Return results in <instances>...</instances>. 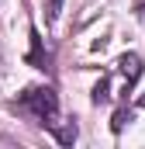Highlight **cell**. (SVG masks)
<instances>
[{"label": "cell", "instance_id": "cell-9", "mask_svg": "<svg viewBox=\"0 0 145 149\" xmlns=\"http://www.w3.org/2000/svg\"><path fill=\"white\" fill-rule=\"evenodd\" d=\"M135 104H138V108H145V94H142V97H138V101H135Z\"/></svg>", "mask_w": 145, "mask_h": 149}, {"label": "cell", "instance_id": "cell-1", "mask_svg": "<svg viewBox=\"0 0 145 149\" xmlns=\"http://www.w3.org/2000/svg\"><path fill=\"white\" fill-rule=\"evenodd\" d=\"M17 111L35 118L38 125H45V128H52L55 118H59V97H55L52 87H24L17 94Z\"/></svg>", "mask_w": 145, "mask_h": 149}, {"label": "cell", "instance_id": "cell-5", "mask_svg": "<svg viewBox=\"0 0 145 149\" xmlns=\"http://www.w3.org/2000/svg\"><path fill=\"white\" fill-rule=\"evenodd\" d=\"M131 118H135L131 108H124V104H121V108L114 111V118H110V132H114V135H121V132H124V125H128Z\"/></svg>", "mask_w": 145, "mask_h": 149}, {"label": "cell", "instance_id": "cell-2", "mask_svg": "<svg viewBox=\"0 0 145 149\" xmlns=\"http://www.w3.org/2000/svg\"><path fill=\"white\" fill-rule=\"evenodd\" d=\"M142 56L138 52H124L121 59H117V73L124 76V94H131V87L138 83V76H142Z\"/></svg>", "mask_w": 145, "mask_h": 149}, {"label": "cell", "instance_id": "cell-6", "mask_svg": "<svg viewBox=\"0 0 145 149\" xmlns=\"http://www.w3.org/2000/svg\"><path fill=\"white\" fill-rule=\"evenodd\" d=\"M110 101V76H100L93 87V104H107Z\"/></svg>", "mask_w": 145, "mask_h": 149}, {"label": "cell", "instance_id": "cell-8", "mask_svg": "<svg viewBox=\"0 0 145 149\" xmlns=\"http://www.w3.org/2000/svg\"><path fill=\"white\" fill-rule=\"evenodd\" d=\"M135 17L145 21V0H135Z\"/></svg>", "mask_w": 145, "mask_h": 149}, {"label": "cell", "instance_id": "cell-7", "mask_svg": "<svg viewBox=\"0 0 145 149\" xmlns=\"http://www.w3.org/2000/svg\"><path fill=\"white\" fill-rule=\"evenodd\" d=\"M62 14V0H45V24H55Z\"/></svg>", "mask_w": 145, "mask_h": 149}, {"label": "cell", "instance_id": "cell-4", "mask_svg": "<svg viewBox=\"0 0 145 149\" xmlns=\"http://www.w3.org/2000/svg\"><path fill=\"white\" fill-rule=\"evenodd\" d=\"M52 135H55V142H62V146H72L76 142V121H66V125H52Z\"/></svg>", "mask_w": 145, "mask_h": 149}, {"label": "cell", "instance_id": "cell-3", "mask_svg": "<svg viewBox=\"0 0 145 149\" xmlns=\"http://www.w3.org/2000/svg\"><path fill=\"white\" fill-rule=\"evenodd\" d=\"M28 63H31L35 70H48V52L41 49V35H38L35 28H31V52H28Z\"/></svg>", "mask_w": 145, "mask_h": 149}]
</instances>
